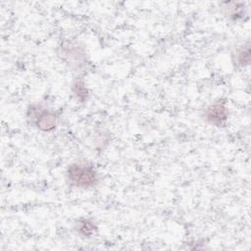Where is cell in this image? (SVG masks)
<instances>
[{
	"label": "cell",
	"mask_w": 251,
	"mask_h": 251,
	"mask_svg": "<svg viewBox=\"0 0 251 251\" xmlns=\"http://www.w3.org/2000/svg\"><path fill=\"white\" fill-rule=\"evenodd\" d=\"M67 177L72 185L81 188H89L98 182L97 173L91 165L85 162H76L69 166Z\"/></svg>",
	"instance_id": "1"
},
{
	"label": "cell",
	"mask_w": 251,
	"mask_h": 251,
	"mask_svg": "<svg viewBox=\"0 0 251 251\" xmlns=\"http://www.w3.org/2000/svg\"><path fill=\"white\" fill-rule=\"evenodd\" d=\"M28 117L35 126L45 131L52 130L56 126L57 118L54 112L42 108L39 105H32L28 109Z\"/></svg>",
	"instance_id": "2"
},
{
	"label": "cell",
	"mask_w": 251,
	"mask_h": 251,
	"mask_svg": "<svg viewBox=\"0 0 251 251\" xmlns=\"http://www.w3.org/2000/svg\"><path fill=\"white\" fill-rule=\"evenodd\" d=\"M204 115L208 123L216 126H221L226 124L228 116V111L224 104L215 103L213 105H210L205 110Z\"/></svg>",
	"instance_id": "3"
},
{
	"label": "cell",
	"mask_w": 251,
	"mask_h": 251,
	"mask_svg": "<svg viewBox=\"0 0 251 251\" xmlns=\"http://www.w3.org/2000/svg\"><path fill=\"white\" fill-rule=\"evenodd\" d=\"M77 230L83 235H90L95 230L94 224L89 220H81L77 224Z\"/></svg>",
	"instance_id": "4"
},
{
	"label": "cell",
	"mask_w": 251,
	"mask_h": 251,
	"mask_svg": "<svg viewBox=\"0 0 251 251\" xmlns=\"http://www.w3.org/2000/svg\"><path fill=\"white\" fill-rule=\"evenodd\" d=\"M236 62L239 66H247L250 62V49L249 46L241 48L236 54Z\"/></svg>",
	"instance_id": "5"
},
{
	"label": "cell",
	"mask_w": 251,
	"mask_h": 251,
	"mask_svg": "<svg viewBox=\"0 0 251 251\" xmlns=\"http://www.w3.org/2000/svg\"><path fill=\"white\" fill-rule=\"evenodd\" d=\"M84 85H83V83H81V82H77L75 85V93L77 94V96L78 97H85L86 95V93H87V91H86V89L83 87Z\"/></svg>",
	"instance_id": "6"
}]
</instances>
